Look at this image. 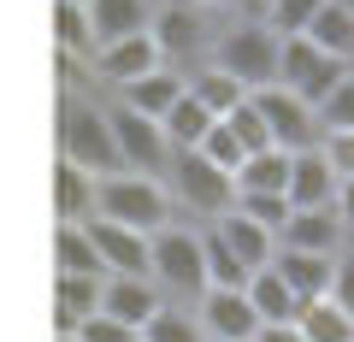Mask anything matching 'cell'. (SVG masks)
Masks as SVG:
<instances>
[{"label": "cell", "instance_id": "cell-15", "mask_svg": "<svg viewBox=\"0 0 354 342\" xmlns=\"http://www.w3.org/2000/svg\"><path fill=\"white\" fill-rule=\"evenodd\" d=\"M272 272H278L283 283H290L301 301H319V295H330V278H337V254H307V248H283L272 254Z\"/></svg>", "mask_w": 354, "mask_h": 342}, {"label": "cell", "instance_id": "cell-6", "mask_svg": "<svg viewBox=\"0 0 354 342\" xmlns=\"http://www.w3.org/2000/svg\"><path fill=\"white\" fill-rule=\"evenodd\" d=\"M348 71H354L348 59L313 48L307 36H283V41H278V89H290L295 101H307V106H319Z\"/></svg>", "mask_w": 354, "mask_h": 342}, {"label": "cell", "instance_id": "cell-26", "mask_svg": "<svg viewBox=\"0 0 354 342\" xmlns=\"http://www.w3.org/2000/svg\"><path fill=\"white\" fill-rule=\"evenodd\" d=\"M301 36L313 41V48H325V53H337V59L354 65V12H342L337 0H325V6H319L313 24H307Z\"/></svg>", "mask_w": 354, "mask_h": 342}, {"label": "cell", "instance_id": "cell-41", "mask_svg": "<svg viewBox=\"0 0 354 342\" xmlns=\"http://www.w3.org/2000/svg\"><path fill=\"white\" fill-rule=\"evenodd\" d=\"M254 342H307V336L295 325H260V336H254Z\"/></svg>", "mask_w": 354, "mask_h": 342}, {"label": "cell", "instance_id": "cell-37", "mask_svg": "<svg viewBox=\"0 0 354 342\" xmlns=\"http://www.w3.org/2000/svg\"><path fill=\"white\" fill-rule=\"evenodd\" d=\"M71 336H77V342H130L136 330H130V325H118V319H106V313H88L83 325L71 330Z\"/></svg>", "mask_w": 354, "mask_h": 342}, {"label": "cell", "instance_id": "cell-18", "mask_svg": "<svg viewBox=\"0 0 354 342\" xmlns=\"http://www.w3.org/2000/svg\"><path fill=\"white\" fill-rule=\"evenodd\" d=\"M337 171L325 165V153L319 148H307V153H290V207H330L337 201Z\"/></svg>", "mask_w": 354, "mask_h": 342}, {"label": "cell", "instance_id": "cell-21", "mask_svg": "<svg viewBox=\"0 0 354 342\" xmlns=\"http://www.w3.org/2000/svg\"><path fill=\"white\" fill-rule=\"evenodd\" d=\"M236 195H283L290 189V153L283 148H260L236 165Z\"/></svg>", "mask_w": 354, "mask_h": 342}, {"label": "cell", "instance_id": "cell-24", "mask_svg": "<svg viewBox=\"0 0 354 342\" xmlns=\"http://www.w3.org/2000/svg\"><path fill=\"white\" fill-rule=\"evenodd\" d=\"M53 260H59V272H71V278H106V266H101V254H95V242H88L83 218H65L59 225Z\"/></svg>", "mask_w": 354, "mask_h": 342}, {"label": "cell", "instance_id": "cell-3", "mask_svg": "<svg viewBox=\"0 0 354 342\" xmlns=\"http://www.w3.org/2000/svg\"><path fill=\"white\" fill-rule=\"evenodd\" d=\"M148 278L165 301H201L207 295V260H201V230L171 218L165 230H153V248H148Z\"/></svg>", "mask_w": 354, "mask_h": 342}, {"label": "cell", "instance_id": "cell-7", "mask_svg": "<svg viewBox=\"0 0 354 342\" xmlns=\"http://www.w3.org/2000/svg\"><path fill=\"white\" fill-rule=\"evenodd\" d=\"M248 101H254V113H260V124H266V136H272V148H283V153H307V148H319V142H325L319 113H313L307 101H295L290 89L266 83V89L248 95Z\"/></svg>", "mask_w": 354, "mask_h": 342}, {"label": "cell", "instance_id": "cell-10", "mask_svg": "<svg viewBox=\"0 0 354 342\" xmlns=\"http://www.w3.org/2000/svg\"><path fill=\"white\" fill-rule=\"evenodd\" d=\"M83 230H88V242H95V254H101L106 278H113V272H130V278H148V248H153V236H148V230L113 225V218H95V213L83 218Z\"/></svg>", "mask_w": 354, "mask_h": 342}, {"label": "cell", "instance_id": "cell-31", "mask_svg": "<svg viewBox=\"0 0 354 342\" xmlns=\"http://www.w3.org/2000/svg\"><path fill=\"white\" fill-rule=\"evenodd\" d=\"M53 36H59L65 53H95V36H88V12H83V6L53 0Z\"/></svg>", "mask_w": 354, "mask_h": 342}, {"label": "cell", "instance_id": "cell-43", "mask_svg": "<svg viewBox=\"0 0 354 342\" xmlns=\"http://www.w3.org/2000/svg\"><path fill=\"white\" fill-rule=\"evenodd\" d=\"M337 6H342V12H354V0H337Z\"/></svg>", "mask_w": 354, "mask_h": 342}, {"label": "cell", "instance_id": "cell-8", "mask_svg": "<svg viewBox=\"0 0 354 342\" xmlns=\"http://www.w3.org/2000/svg\"><path fill=\"white\" fill-rule=\"evenodd\" d=\"M106 124H113V148H118V171H148V178H165L171 165V142H165L160 118L130 113L124 101L106 106Z\"/></svg>", "mask_w": 354, "mask_h": 342}, {"label": "cell", "instance_id": "cell-19", "mask_svg": "<svg viewBox=\"0 0 354 342\" xmlns=\"http://www.w3.org/2000/svg\"><path fill=\"white\" fill-rule=\"evenodd\" d=\"M177 95H183V71L160 65V71H148V77H136V83H124V89H118V101H124L130 113H142V118H165V113L177 106Z\"/></svg>", "mask_w": 354, "mask_h": 342}, {"label": "cell", "instance_id": "cell-45", "mask_svg": "<svg viewBox=\"0 0 354 342\" xmlns=\"http://www.w3.org/2000/svg\"><path fill=\"white\" fill-rule=\"evenodd\" d=\"M130 342H142V336H130Z\"/></svg>", "mask_w": 354, "mask_h": 342}, {"label": "cell", "instance_id": "cell-33", "mask_svg": "<svg viewBox=\"0 0 354 342\" xmlns=\"http://www.w3.org/2000/svg\"><path fill=\"white\" fill-rule=\"evenodd\" d=\"M225 130L242 142V153H260V148H272V136H266V124H260V113H254V101L230 106V113H225Z\"/></svg>", "mask_w": 354, "mask_h": 342}, {"label": "cell", "instance_id": "cell-29", "mask_svg": "<svg viewBox=\"0 0 354 342\" xmlns=\"http://www.w3.org/2000/svg\"><path fill=\"white\" fill-rule=\"evenodd\" d=\"M53 183H59V225H65V218H88V207H95V178L59 160Z\"/></svg>", "mask_w": 354, "mask_h": 342}, {"label": "cell", "instance_id": "cell-25", "mask_svg": "<svg viewBox=\"0 0 354 342\" xmlns=\"http://www.w3.org/2000/svg\"><path fill=\"white\" fill-rule=\"evenodd\" d=\"M213 124H218V118L189 95V83H183V95H177V106L160 118V130H165V142H171V148H201V136H207Z\"/></svg>", "mask_w": 354, "mask_h": 342}, {"label": "cell", "instance_id": "cell-1", "mask_svg": "<svg viewBox=\"0 0 354 342\" xmlns=\"http://www.w3.org/2000/svg\"><path fill=\"white\" fill-rule=\"evenodd\" d=\"M88 213L153 236V230H165L177 218V207H171L165 178H148V171H106V178H95V207H88Z\"/></svg>", "mask_w": 354, "mask_h": 342}, {"label": "cell", "instance_id": "cell-23", "mask_svg": "<svg viewBox=\"0 0 354 342\" xmlns=\"http://www.w3.org/2000/svg\"><path fill=\"white\" fill-rule=\"evenodd\" d=\"M295 330H301L307 342H354V313H342L330 295H319V301H301Z\"/></svg>", "mask_w": 354, "mask_h": 342}, {"label": "cell", "instance_id": "cell-2", "mask_svg": "<svg viewBox=\"0 0 354 342\" xmlns=\"http://www.w3.org/2000/svg\"><path fill=\"white\" fill-rule=\"evenodd\" d=\"M278 30L266 24V18H236L213 36L207 48V65H218L225 77H236L242 89H266V83H278Z\"/></svg>", "mask_w": 354, "mask_h": 342}, {"label": "cell", "instance_id": "cell-27", "mask_svg": "<svg viewBox=\"0 0 354 342\" xmlns=\"http://www.w3.org/2000/svg\"><path fill=\"white\" fill-rule=\"evenodd\" d=\"M183 83H189V95H195V101H201L213 118H225L230 106H242V101H248V89H242L236 77H225L218 65H201V71H183Z\"/></svg>", "mask_w": 354, "mask_h": 342}, {"label": "cell", "instance_id": "cell-30", "mask_svg": "<svg viewBox=\"0 0 354 342\" xmlns=\"http://www.w3.org/2000/svg\"><path fill=\"white\" fill-rule=\"evenodd\" d=\"M319 6H325V0H266L260 6V18L272 30H278V36H301L307 24H313V12Z\"/></svg>", "mask_w": 354, "mask_h": 342}, {"label": "cell", "instance_id": "cell-35", "mask_svg": "<svg viewBox=\"0 0 354 342\" xmlns=\"http://www.w3.org/2000/svg\"><path fill=\"white\" fill-rule=\"evenodd\" d=\"M230 207H236V213H248L254 225H266L272 236H278V230H283V218H290V195H236Z\"/></svg>", "mask_w": 354, "mask_h": 342}, {"label": "cell", "instance_id": "cell-22", "mask_svg": "<svg viewBox=\"0 0 354 342\" xmlns=\"http://www.w3.org/2000/svg\"><path fill=\"white\" fill-rule=\"evenodd\" d=\"M95 307H101V278H71V272H53V319H59V330H77Z\"/></svg>", "mask_w": 354, "mask_h": 342}, {"label": "cell", "instance_id": "cell-5", "mask_svg": "<svg viewBox=\"0 0 354 342\" xmlns=\"http://www.w3.org/2000/svg\"><path fill=\"white\" fill-rule=\"evenodd\" d=\"M165 189H171V207H183V213L207 218V225H213L218 213H230V201H236V183H230L213 160H201L195 148H171Z\"/></svg>", "mask_w": 354, "mask_h": 342}, {"label": "cell", "instance_id": "cell-16", "mask_svg": "<svg viewBox=\"0 0 354 342\" xmlns=\"http://www.w3.org/2000/svg\"><path fill=\"white\" fill-rule=\"evenodd\" d=\"M207 230H213V236L225 242V248L236 254V260H242V266H248V272L272 266V254H278V236H272V230H266V225H254L248 213H236V207H230V213H218V218H213V225H207Z\"/></svg>", "mask_w": 354, "mask_h": 342}, {"label": "cell", "instance_id": "cell-44", "mask_svg": "<svg viewBox=\"0 0 354 342\" xmlns=\"http://www.w3.org/2000/svg\"><path fill=\"white\" fill-rule=\"evenodd\" d=\"M65 6H83V0H65Z\"/></svg>", "mask_w": 354, "mask_h": 342}, {"label": "cell", "instance_id": "cell-9", "mask_svg": "<svg viewBox=\"0 0 354 342\" xmlns=\"http://www.w3.org/2000/svg\"><path fill=\"white\" fill-rule=\"evenodd\" d=\"M153 48H160V59L171 65V71H183V59H195L201 48H213V36H207V18L195 12L189 0H171V6H160L148 24Z\"/></svg>", "mask_w": 354, "mask_h": 342}, {"label": "cell", "instance_id": "cell-40", "mask_svg": "<svg viewBox=\"0 0 354 342\" xmlns=\"http://www.w3.org/2000/svg\"><path fill=\"white\" fill-rule=\"evenodd\" d=\"M201 6H218V12H236V18H260L266 0H201Z\"/></svg>", "mask_w": 354, "mask_h": 342}, {"label": "cell", "instance_id": "cell-11", "mask_svg": "<svg viewBox=\"0 0 354 342\" xmlns=\"http://www.w3.org/2000/svg\"><path fill=\"white\" fill-rule=\"evenodd\" d=\"M201 330H207V342H254L260 336V313H254V301H248V289H207L201 301Z\"/></svg>", "mask_w": 354, "mask_h": 342}, {"label": "cell", "instance_id": "cell-38", "mask_svg": "<svg viewBox=\"0 0 354 342\" xmlns=\"http://www.w3.org/2000/svg\"><path fill=\"white\" fill-rule=\"evenodd\" d=\"M330 301L342 307V313H354V248L337 254V278H330Z\"/></svg>", "mask_w": 354, "mask_h": 342}, {"label": "cell", "instance_id": "cell-42", "mask_svg": "<svg viewBox=\"0 0 354 342\" xmlns=\"http://www.w3.org/2000/svg\"><path fill=\"white\" fill-rule=\"evenodd\" d=\"M53 342H77V336H71V330H59V336H53Z\"/></svg>", "mask_w": 354, "mask_h": 342}, {"label": "cell", "instance_id": "cell-20", "mask_svg": "<svg viewBox=\"0 0 354 342\" xmlns=\"http://www.w3.org/2000/svg\"><path fill=\"white\" fill-rule=\"evenodd\" d=\"M248 301H254V313H260V325H295V313H301V295H295L272 266H260L248 278Z\"/></svg>", "mask_w": 354, "mask_h": 342}, {"label": "cell", "instance_id": "cell-17", "mask_svg": "<svg viewBox=\"0 0 354 342\" xmlns=\"http://www.w3.org/2000/svg\"><path fill=\"white\" fill-rule=\"evenodd\" d=\"M83 12H88V36H95V48H101V41L148 30L153 24V0H83Z\"/></svg>", "mask_w": 354, "mask_h": 342}, {"label": "cell", "instance_id": "cell-28", "mask_svg": "<svg viewBox=\"0 0 354 342\" xmlns=\"http://www.w3.org/2000/svg\"><path fill=\"white\" fill-rule=\"evenodd\" d=\"M136 336H142V342H207V330H201V319L183 313V307H160Z\"/></svg>", "mask_w": 354, "mask_h": 342}, {"label": "cell", "instance_id": "cell-14", "mask_svg": "<svg viewBox=\"0 0 354 342\" xmlns=\"http://www.w3.org/2000/svg\"><path fill=\"white\" fill-rule=\"evenodd\" d=\"M278 242H283V248H307V254H342V218H337V207H290Z\"/></svg>", "mask_w": 354, "mask_h": 342}, {"label": "cell", "instance_id": "cell-32", "mask_svg": "<svg viewBox=\"0 0 354 342\" xmlns=\"http://www.w3.org/2000/svg\"><path fill=\"white\" fill-rule=\"evenodd\" d=\"M195 153H201V160H213L218 171H225V178H236V165L248 160V153H242V142H236V136L225 130V118H218V124H213V130L201 136V148H195Z\"/></svg>", "mask_w": 354, "mask_h": 342}, {"label": "cell", "instance_id": "cell-4", "mask_svg": "<svg viewBox=\"0 0 354 342\" xmlns=\"http://www.w3.org/2000/svg\"><path fill=\"white\" fill-rule=\"evenodd\" d=\"M59 153H65V165H77V171H88V178L118 171V148H113L106 106L83 101V95H65V106H59Z\"/></svg>", "mask_w": 354, "mask_h": 342}, {"label": "cell", "instance_id": "cell-13", "mask_svg": "<svg viewBox=\"0 0 354 342\" xmlns=\"http://www.w3.org/2000/svg\"><path fill=\"white\" fill-rule=\"evenodd\" d=\"M160 307H165V295L153 289V278H130V272H113V278H101V307H95V313L118 319V325L142 330L153 313H160Z\"/></svg>", "mask_w": 354, "mask_h": 342}, {"label": "cell", "instance_id": "cell-12", "mask_svg": "<svg viewBox=\"0 0 354 342\" xmlns=\"http://www.w3.org/2000/svg\"><path fill=\"white\" fill-rule=\"evenodd\" d=\"M88 59H95V77H101V83H113V89H124V83H136V77H148V71H160V65H165L148 30L118 36V41H101Z\"/></svg>", "mask_w": 354, "mask_h": 342}, {"label": "cell", "instance_id": "cell-36", "mask_svg": "<svg viewBox=\"0 0 354 342\" xmlns=\"http://www.w3.org/2000/svg\"><path fill=\"white\" fill-rule=\"evenodd\" d=\"M319 153H325V165L337 171V183H354V130H325Z\"/></svg>", "mask_w": 354, "mask_h": 342}, {"label": "cell", "instance_id": "cell-34", "mask_svg": "<svg viewBox=\"0 0 354 342\" xmlns=\"http://www.w3.org/2000/svg\"><path fill=\"white\" fill-rule=\"evenodd\" d=\"M313 113H319V124H325V130H354V71L342 77V83L313 106Z\"/></svg>", "mask_w": 354, "mask_h": 342}, {"label": "cell", "instance_id": "cell-39", "mask_svg": "<svg viewBox=\"0 0 354 342\" xmlns=\"http://www.w3.org/2000/svg\"><path fill=\"white\" fill-rule=\"evenodd\" d=\"M330 207H337V218H342V242H354V183H342Z\"/></svg>", "mask_w": 354, "mask_h": 342}]
</instances>
